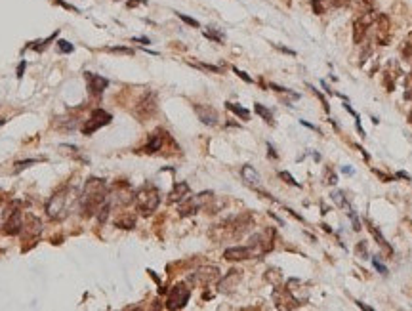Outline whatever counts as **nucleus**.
<instances>
[{
	"label": "nucleus",
	"mask_w": 412,
	"mask_h": 311,
	"mask_svg": "<svg viewBox=\"0 0 412 311\" xmlns=\"http://www.w3.org/2000/svg\"><path fill=\"white\" fill-rule=\"evenodd\" d=\"M107 197H109V189H107V183L105 179L101 178H90L86 179L84 183V189L78 197V202H80V212L84 218H92L99 212V208L107 202Z\"/></svg>",
	"instance_id": "nucleus-1"
},
{
	"label": "nucleus",
	"mask_w": 412,
	"mask_h": 311,
	"mask_svg": "<svg viewBox=\"0 0 412 311\" xmlns=\"http://www.w3.org/2000/svg\"><path fill=\"white\" fill-rule=\"evenodd\" d=\"M75 195H76L75 187L65 185V187L57 189L48 199V202H46V214H48V218L50 220H57V222L65 220L69 214V204H71V200L75 199Z\"/></svg>",
	"instance_id": "nucleus-2"
},
{
	"label": "nucleus",
	"mask_w": 412,
	"mask_h": 311,
	"mask_svg": "<svg viewBox=\"0 0 412 311\" xmlns=\"http://www.w3.org/2000/svg\"><path fill=\"white\" fill-rule=\"evenodd\" d=\"M134 202H136V208L143 216H149L159 208L160 191L153 183H145L143 187H139L134 193Z\"/></svg>",
	"instance_id": "nucleus-3"
},
{
	"label": "nucleus",
	"mask_w": 412,
	"mask_h": 311,
	"mask_svg": "<svg viewBox=\"0 0 412 311\" xmlns=\"http://www.w3.org/2000/svg\"><path fill=\"white\" fill-rule=\"evenodd\" d=\"M254 256H262V254H267L271 252L275 246V229L273 227H265L263 231L256 233L250 239V245Z\"/></svg>",
	"instance_id": "nucleus-4"
},
{
	"label": "nucleus",
	"mask_w": 412,
	"mask_h": 311,
	"mask_svg": "<svg viewBox=\"0 0 412 311\" xmlns=\"http://www.w3.org/2000/svg\"><path fill=\"white\" fill-rule=\"evenodd\" d=\"M189 298H191V289L185 283L174 285V289L170 290V294L166 298V310H172V311L183 310L187 306Z\"/></svg>",
	"instance_id": "nucleus-5"
},
{
	"label": "nucleus",
	"mask_w": 412,
	"mask_h": 311,
	"mask_svg": "<svg viewBox=\"0 0 412 311\" xmlns=\"http://www.w3.org/2000/svg\"><path fill=\"white\" fill-rule=\"evenodd\" d=\"M212 197H214V193L212 191H205V193H199V195H195V197H187V199H183L182 202H180V208H178V212H180V216H193V214H197L203 206H205L208 200H212Z\"/></svg>",
	"instance_id": "nucleus-6"
},
{
	"label": "nucleus",
	"mask_w": 412,
	"mask_h": 311,
	"mask_svg": "<svg viewBox=\"0 0 412 311\" xmlns=\"http://www.w3.org/2000/svg\"><path fill=\"white\" fill-rule=\"evenodd\" d=\"M23 212L18 208V202H14L8 210H6V218H4V233L6 235H19L23 231Z\"/></svg>",
	"instance_id": "nucleus-7"
},
{
	"label": "nucleus",
	"mask_w": 412,
	"mask_h": 311,
	"mask_svg": "<svg viewBox=\"0 0 412 311\" xmlns=\"http://www.w3.org/2000/svg\"><path fill=\"white\" fill-rule=\"evenodd\" d=\"M111 120H113V117H111L107 111H103V109H94L90 115V118H88L86 124L82 126V134H84V136H92L94 132H97L99 128L107 126Z\"/></svg>",
	"instance_id": "nucleus-8"
},
{
	"label": "nucleus",
	"mask_w": 412,
	"mask_h": 311,
	"mask_svg": "<svg viewBox=\"0 0 412 311\" xmlns=\"http://www.w3.org/2000/svg\"><path fill=\"white\" fill-rule=\"evenodd\" d=\"M155 113H157V94H155V92H147V94L139 99V103L136 105L134 115H136L139 120H147V118H151Z\"/></svg>",
	"instance_id": "nucleus-9"
},
{
	"label": "nucleus",
	"mask_w": 412,
	"mask_h": 311,
	"mask_svg": "<svg viewBox=\"0 0 412 311\" xmlns=\"http://www.w3.org/2000/svg\"><path fill=\"white\" fill-rule=\"evenodd\" d=\"M220 279V269L214 266H205L201 269H197L193 275H191V281L195 285H201V287H208L210 283L218 281Z\"/></svg>",
	"instance_id": "nucleus-10"
},
{
	"label": "nucleus",
	"mask_w": 412,
	"mask_h": 311,
	"mask_svg": "<svg viewBox=\"0 0 412 311\" xmlns=\"http://www.w3.org/2000/svg\"><path fill=\"white\" fill-rule=\"evenodd\" d=\"M224 258L227 262H243V260L254 258V252L250 246H231V248H225Z\"/></svg>",
	"instance_id": "nucleus-11"
},
{
	"label": "nucleus",
	"mask_w": 412,
	"mask_h": 311,
	"mask_svg": "<svg viewBox=\"0 0 412 311\" xmlns=\"http://www.w3.org/2000/svg\"><path fill=\"white\" fill-rule=\"evenodd\" d=\"M195 113L199 117V120L206 124V126H216L218 124V111L212 107V105H205V103H199L195 105Z\"/></svg>",
	"instance_id": "nucleus-12"
},
{
	"label": "nucleus",
	"mask_w": 412,
	"mask_h": 311,
	"mask_svg": "<svg viewBox=\"0 0 412 311\" xmlns=\"http://www.w3.org/2000/svg\"><path fill=\"white\" fill-rule=\"evenodd\" d=\"M374 21V14H365L363 18H359L357 21L353 23V42L355 44H361V40L365 39L366 29L368 25Z\"/></svg>",
	"instance_id": "nucleus-13"
},
{
	"label": "nucleus",
	"mask_w": 412,
	"mask_h": 311,
	"mask_svg": "<svg viewBox=\"0 0 412 311\" xmlns=\"http://www.w3.org/2000/svg\"><path fill=\"white\" fill-rule=\"evenodd\" d=\"M86 82H88V90H90L94 96H99L103 94L107 86H109V80L101 75H95V73H86Z\"/></svg>",
	"instance_id": "nucleus-14"
},
{
	"label": "nucleus",
	"mask_w": 412,
	"mask_h": 311,
	"mask_svg": "<svg viewBox=\"0 0 412 311\" xmlns=\"http://www.w3.org/2000/svg\"><path fill=\"white\" fill-rule=\"evenodd\" d=\"M166 137H168V134L164 132V130H160V128L159 130H155V132L149 136V139H147L143 151H145V153H157V151H160Z\"/></svg>",
	"instance_id": "nucleus-15"
},
{
	"label": "nucleus",
	"mask_w": 412,
	"mask_h": 311,
	"mask_svg": "<svg viewBox=\"0 0 412 311\" xmlns=\"http://www.w3.org/2000/svg\"><path fill=\"white\" fill-rule=\"evenodd\" d=\"M27 220H29V222L23 223L25 239H33V241L37 243V241H38V237H40V233H42V222H40L38 218H35V216H29Z\"/></svg>",
	"instance_id": "nucleus-16"
},
{
	"label": "nucleus",
	"mask_w": 412,
	"mask_h": 311,
	"mask_svg": "<svg viewBox=\"0 0 412 311\" xmlns=\"http://www.w3.org/2000/svg\"><path fill=\"white\" fill-rule=\"evenodd\" d=\"M376 40L380 46H386L389 42V37H391V31H389V18L388 16H380L378 21H376Z\"/></svg>",
	"instance_id": "nucleus-17"
},
{
	"label": "nucleus",
	"mask_w": 412,
	"mask_h": 311,
	"mask_svg": "<svg viewBox=\"0 0 412 311\" xmlns=\"http://www.w3.org/2000/svg\"><path fill=\"white\" fill-rule=\"evenodd\" d=\"M239 281H241V271H239V269H231L227 275L220 281L218 290H220V292H231V290L239 285Z\"/></svg>",
	"instance_id": "nucleus-18"
},
{
	"label": "nucleus",
	"mask_w": 412,
	"mask_h": 311,
	"mask_svg": "<svg viewBox=\"0 0 412 311\" xmlns=\"http://www.w3.org/2000/svg\"><path fill=\"white\" fill-rule=\"evenodd\" d=\"M241 176H243V179H244V183H246V185H250V187H254V189H260V185H262V178H260V174L256 172V168H254V166L244 164V166H243V170H241Z\"/></svg>",
	"instance_id": "nucleus-19"
},
{
	"label": "nucleus",
	"mask_w": 412,
	"mask_h": 311,
	"mask_svg": "<svg viewBox=\"0 0 412 311\" xmlns=\"http://www.w3.org/2000/svg\"><path fill=\"white\" fill-rule=\"evenodd\" d=\"M189 183H185V181H180V183H176L174 187H172V191L168 193V202H182L183 199H187L189 197Z\"/></svg>",
	"instance_id": "nucleus-20"
},
{
	"label": "nucleus",
	"mask_w": 412,
	"mask_h": 311,
	"mask_svg": "<svg viewBox=\"0 0 412 311\" xmlns=\"http://www.w3.org/2000/svg\"><path fill=\"white\" fill-rule=\"evenodd\" d=\"M114 225L120 227V229H134V227H136V216H134V214H128V212H122V214L114 220Z\"/></svg>",
	"instance_id": "nucleus-21"
},
{
	"label": "nucleus",
	"mask_w": 412,
	"mask_h": 311,
	"mask_svg": "<svg viewBox=\"0 0 412 311\" xmlns=\"http://www.w3.org/2000/svg\"><path fill=\"white\" fill-rule=\"evenodd\" d=\"M366 223H368V231L372 233V237L376 239V243L382 246V248H386V252H388L389 256H391V254H393V248L389 246V243L386 241V237H384V235H382V233H380V231H378V229H376V227H374V225H372L370 222H366Z\"/></svg>",
	"instance_id": "nucleus-22"
},
{
	"label": "nucleus",
	"mask_w": 412,
	"mask_h": 311,
	"mask_svg": "<svg viewBox=\"0 0 412 311\" xmlns=\"http://www.w3.org/2000/svg\"><path fill=\"white\" fill-rule=\"evenodd\" d=\"M225 107H227L231 113H235L237 117H241L243 120H248V118H250V111H248V109H244V107H241L239 103H231V101H225Z\"/></svg>",
	"instance_id": "nucleus-23"
},
{
	"label": "nucleus",
	"mask_w": 412,
	"mask_h": 311,
	"mask_svg": "<svg viewBox=\"0 0 412 311\" xmlns=\"http://www.w3.org/2000/svg\"><path fill=\"white\" fill-rule=\"evenodd\" d=\"M254 111H256V115H260L267 124H273V113L269 111L265 105H262V103H256L254 105Z\"/></svg>",
	"instance_id": "nucleus-24"
},
{
	"label": "nucleus",
	"mask_w": 412,
	"mask_h": 311,
	"mask_svg": "<svg viewBox=\"0 0 412 311\" xmlns=\"http://www.w3.org/2000/svg\"><path fill=\"white\" fill-rule=\"evenodd\" d=\"M205 37L206 39H210V40H214V42H218V44H222V42L225 40L224 33H220V31H216V29H208V31H205Z\"/></svg>",
	"instance_id": "nucleus-25"
},
{
	"label": "nucleus",
	"mask_w": 412,
	"mask_h": 311,
	"mask_svg": "<svg viewBox=\"0 0 412 311\" xmlns=\"http://www.w3.org/2000/svg\"><path fill=\"white\" fill-rule=\"evenodd\" d=\"M279 178L284 179V183H288V185H294V187H301L300 183L296 181V178L290 174V172H279Z\"/></svg>",
	"instance_id": "nucleus-26"
},
{
	"label": "nucleus",
	"mask_w": 412,
	"mask_h": 311,
	"mask_svg": "<svg viewBox=\"0 0 412 311\" xmlns=\"http://www.w3.org/2000/svg\"><path fill=\"white\" fill-rule=\"evenodd\" d=\"M269 88L275 90V92H281V94H290L294 99H298V97H300V94H296V92H292V90H288V88H282V86H279V84H273V82L269 84Z\"/></svg>",
	"instance_id": "nucleus-27"
},
{
	"label": "nucleus",
	"mask_w": 412,
	"mask_h": 311,
	"mask_svg": "<svg viewBox=\"0 0 412 311\" xmlns=\"http://www.w3.org/2000/svg\"><path fill=\"white\" fill-rule=\"evenodd\" d=\"M37 162H40L38 158H27V160H18L16 162V170H23V168H27V166H31V164H37Z\"/></svg>",
	"instance_id": "nucleus-28"
},
{
	"label": "nucleus",
	"mask_w": 412,
	"mask_h": 311,
	"mask_svg": "<svg viewBox=\"0 0 412 311\" xmlns=\"http://www.w3.org/2000/svg\"><path fill=\"white\" fill-rule=\"evenodd\" d=\"M332 200H334L338 206H347V200L343 197V191H334V193H332Z\"/></svg>",
	"instance_id": "nucleus-29"
},
{
	"label": "nucleus",
	"mask_w": 412,
	"mask_h": 311,
	"mask_svg": "<svg viewBox=\"0 0 412 311\" xmlns=\"http://www.w3.org/2000/svg\"><path fill=\"white\" fill-rule=\"evenodd\" d=\"M109 52H114V54H126V56H134V50H132V48H124V46H113V48H109Z\"/></svg>",
	"instance_id": "nucleus-30"
},
{
	"label": "nucleus",
	"mask_w": 412,
	"mask_h": 311,
	"mask_svg": "<svg viewBox=\"0 0 412 311\" xmlns=\"http://www.w3.org/2000/svg\"><path fill=\"white\" fill-rule=\"evenodd\" d=\"M178 18H180L183 23H187V25L195 27V29H197V27H201V23L197 21V19H193V18H189V16H185V14H178Z\"/></svg>",
	"instance_id": "nucleus-31"
},
{
	"label": "nucleus",
	"mask_w": 412,
	"mask_h": 311,
	"mask_svg": "<svg viewBox=\"0 0 412 311\" xmlns=\"http://www.w3.org/2000/svg\"><path fill=\"white\" fill-rule=\"evenodd\" d=\"M57 48L61 54H71L73 52V44H69L67 40H57Z\"/></svg>",
	"instance_id": "nucleus-32"
},
{
	"label": "nucleus",
	"mask_w": 412,
	"mask_h": 311,
	"mask_svg": "<svg viewBox=\"0 0 412 311\" xmlns=\"http://www.w3.org/2000/svg\"><path fill=\"white\" fill-rule=\"evenodd\" d=\"M193 65L199 67V69H205V71H210V73H222V67L208 65V63H193Z\"/></svg>",
	"instance_id": "nucleus-33"
},
{
	"label": "nucleus",
	"mask_w": 412,
	"mask_h": 311,
	"mask_svg": "<svg viewBox=\"0 0 412 311\" xmlns=\"http://www.w3.org/2000/svg\"><path fill=\"white\" fill-rule=\"evenodd\" d=\"M311 8H313V12H315L317 16H320V14L324 12V6H322V0H311Z\"/></svg>",
	"instance_id": "nucleus-34"
},
{
	"label": "nucleus",
	"mask_w": 412,
	"mask_h": 311,
	"mask_svg": "<svg viewBox=\"0 0 412 311\" xmlns=\"http://www.w3.org/2000/svg\"><path fill=\"white\" fill-rule=\"evenodd\" d=\"M233 73H235V75H239V77H241L244 82H248V84H252V82H254V80H252L250 77L244 73V71H241V69H237V67H233Z\"/></svg>",
	"instance_id": "nucleus-35"
},
{
	"label": "nucleus",
	"mask_w": 412,
	"mask_h": 311,
	"mask_svg": "<svg viewBox=\"0 0 412 311\" xmlns=\"http://www.w3.org/2000/svg\"><path fill=\"white\" fill-rule=\"evenodd\" d=\"M349 218H351V223H353V229L355 231H361V222H359V218H357V214L353 210L349 212Z\"/></svg>",
	"instance_id": "nucleus-36"
},
{
	"label": "nucleus",
	"mask_w": 412,
	"mask_h": 311,
	"mask_svg": "<svg viewBox=\"0 0 412 311\" xmlns=\"http://www.w3.org/2000/svg\"><path fill=\"white\" fill-rule=\"evenodd\" d=\"M372 266L376 267V269H378V271H380L382 275H388V267H386V266H382V264L378 262V258H372Z\"/></svg>",
	"instance_id": "nucleus-37"
},
{
	"label": "nucleus",
	"mask_w": 412,
	"mask_h": 311,
	"mask_svg": "<svg viewBox=\"0 0 412 311\" xmlns=\"http://www.w3.org/2000/svg\"><path fill=\"white\" fill-rule=\"evenodd\" d=\"M357 252H359L363 258H366V243H365V241H361V243H359V246H357Z\"/></svg>",
	"instance_id": "nucleus-38"
},
{
	"label": "nucleus",
	"mask_w": 412,
	"mask_h": 311,
	"mask_svg": "<svg viewBox=\"0 0 412 311\" xmlns=\"http://www.w3.org/2000/svg\"><path fill=\"white\" fill-rule=\"evenodd\" d=\"M25 67H27V61L23 59L21 63H19V67H18V78H23V73H25Z\"/></svg>",
	"instance_id": "nucleus-39"
},
{
	"label": "nucleus",
	"mask_w": 412,
	"mask_h": 311,
	"mask_svg": "<svg viewBox=\"0 0 412 311\" xmlns=\"http://www.w3.org/2000/svg\"><path fill=\"white\" fill-rule=\"evenodd\" d=\"M132 42H141V44H151V40H149V39H145V37H134V39H132Z\"/></svg>",
	"instance_id": "nucleus-40"
},
{
	"label": "nucleus",
	"mask_w": 412,
	"mask_h": 311,
	"mask_svg": "<svg viewBox=\"0 0 412 311\" xmlns=\"http://www.w3.org/2000/svg\"><path fill=\"white\" fill-rule=\"evenodd\" d=\"M139 4H147V0H128V8H136Z\"/></svg>",
	"instance_id": "nucleus-41"
},
{
	"label": "nucleus",
	"mask_w": 412,
	"mask_h": 311,
	"mask_svg": "<svg viewBox=\"0 0 412 311\" xmlns=\"http://www.w3.org/2000/svg\"><path fill=\"white\" fill-rule=\"evenodd\" d=\"M300 124H301V126H307L309 130H315V132H319V128H317L315 124H311V122H307V120H300Z\"/></svg>",
	"instance_id": "nucleus-42"
},
{
	"label": "nucleus",
	"mask_w": 412,
	"mask_h": 311,
	"mask_svg": "<svg viewBox=\"0 0 412 311\" xmlns=\"http://www.w3.org/2000/svg\"><path fill=\"white\" fill-rule=\"evenodd\" d=\"M281 52H284V54H290V56H296V52L294 50H288V48H282V46H279V44H275Z\"/></svg>",
	"instance_id": "nucleus-43"
},
{
	"label": "nucleus",
	"mask_w": 412,
	"mask_h": 311,
	"mask_svg": "<svg viewBox=\"0 0 412 311\" xmlns=\"http://www.w3.org/2000/svg\"><path fill=\"white\" fill-rule=\"evenodd\" d=\"M267 149H269V156H271V158H279V155L275 153V149H273V145H271V143H267Z\"/></svg>",
	"instance_id": "nucleus-44"
},
{
	"label": "nucleus",
	"mask_w": 412,
	"mask_h": 311,
	"mask_svg": "<svg viewBox=\"0 0 412 311\" xmlns=\"http://www.w3.org/2000/svg\"><path fill=\"white\" fill-rule=\"evenodd\" d=\"M326 183H330V185H334V183H336V176H334L332 172H328V181H326Z\"/></svg>",
	"instance_id": "nucleus-45"
},
{
	"label": "nucleus",
	"mask_w": 412,
	"mask_h": 311,
	"mask_svg": "<svg viewBox=\"0 0 412 311\" xmlns=\"http://www.w3.org/2000/svg\"><path fill=\"white\" fill-rule=\"evenodd\" d=\"M355 304H357V306H359L361 310H368V311H372V308H368V306H365V304H363V302H359V300H355Z\"/></svg>",
	"instance_id": "nucleus-46"
}]
</instances>
